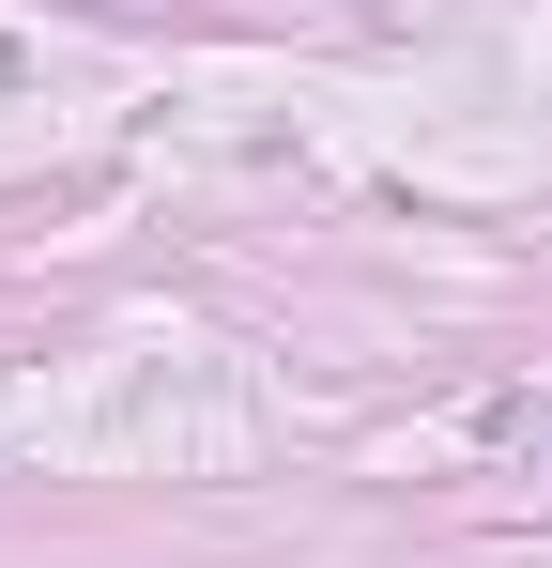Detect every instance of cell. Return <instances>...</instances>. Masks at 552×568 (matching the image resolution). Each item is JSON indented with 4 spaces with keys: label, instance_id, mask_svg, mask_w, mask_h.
<instances>
[]
</instances>
